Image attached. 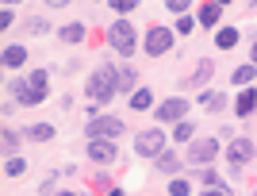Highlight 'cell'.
Wrapping results in <instances>:
<instances>
[{
    "mask_svg": "<svg viewBox=\"0 0 257 196\" xmlns=\"http://www.w3.org/2000/svg\"><path fill=\"white\" fill-rule=\"evenodd\" d=\"M115 92H119V69L115 65H104V69H96L88 77V100L92 104H107Z\"/></svg>",
    "mask_w": 257,
    "mask_h": 196,
    "instance_id": "cell-1",
    "label": "cell"
},
{
    "mask_svg": "<svg viewBox=\"0 0 257 196\" xmlns=\"http://www.w3.org/2000/svg\"><path fill=\"white\" fill-rule=\"evenodd\" d=\"M107 43H111V50H115V54L131 58L135 50H139V31H135L127 20H115L111 27H107Z\"/></svg>",
    "mask_w": 257,
    "mask_h": 196,
    "instance_id": "cell-2",
    "label": "cell"
},
{
    "mask_svg": "<svg viewBox=\"0 0 257 196\" xmlns=\"http://www.w3.org/2000/svg\"><path fill=\"white\" fill-rule=\"evenodd\" d=\"M215 158H219V142H215V139H192V142H188V162H192L196 169L211 165Z\"/></svg>",
    "mask_w": 257,
    "mask_h": 196,
    "instance_id": "cell-3",
    "label": "cell"
},
{
    "mask_svg": "<svg viewBox=\"0 0 257 196\" xmlns=\"http://www.w3.org/2000/svg\"><path fill=\"white\" fill-rule=\"evenodd\" d=\"M85 135L88 139H119L123 135V120L119 116H96V120H88Z\"/></svg>",
    "mask_w": 257,
    "mask_h": 196,
    "instance_id": "cell-4",
    "label": "cell"
},
{
    "mask_svg": "<svg viewBox=\"0 0 257 196\" xmlns=\"http://www.w3.org/2000/svg\"><path fill=\"white\" fill-rule=\"evenodd\" d=\"M161 150H165V131H142L135 139V154L139 158H158Z\"/></svg>",
    "mask_w": 257,
    "mask_h": 196,
    "instance_id": "cell-5",
    "label": "cell"
},
{
    "mask_svg": "<svg viewBox=\"0 0 257 196\" xmlns=\"http://www.w3.org/2000/svg\"><path fill=\"white\" fill-rule=\"evenodd\" d=\"M88 158H92V162H100V165L119 162V146H115V139H92V142H88Z\"/></svg>",
    "mask_w": 257,
    "mask_h": 196,
    "instance_id": "cell-6",
    "label": "cell"
},
{
    "mask_svg": "<svg viewBox=\"0 0 257 196\" xmlns=\"http://www.w3.org/2000/svg\"><path fill=\"white\" fill-rule=\"evenodd\" d=\"M169 46H173V31L169 27H150V31H146V54L161 58Z\"/></svg>",
    "mask_w": 257,
    "mask_h": 196,
    "instance_id": "cell-7",
    "label": "cell"
},
{
    "mask_svg": "<svg viewBox=\"0 0 257 196\" xmlns=\"http://www.w3.org/2000/svg\"><path fill=\"white\" fill-rule=\"evenodd\" d=\"M8 92H12L16 100H20V104H27V108H35V104H43V100H46L43 92H39V88L31 85V81H20V77H16V81L8 85Z\"/></svg>",
    "mask_w": 257,
    "mask_h": 196,
    "instance_id": "cell-8",
    "label": "cell"
},
{
    "mask_svg": "<svg viewBox=\"0 0 257 196\" xmlns=\"http://www.w3.org/2000/svg\"><path fill=\"white\" fill-rule=\"evenodd\" d=\"M184 116H188V100H181V96H169L165 104H158V120L161 123H181Z\"/></svg>",
    "mask_w": 257,
    "mask_h": 196,
    "instance_id": "cell-9",
    "label": "cell"
},
{
    "mask_svg": "<svg viewBox=\"0 0 257 196\" xmlns=\"http://www.w3.org/2000/svg\"><path fill=\"white\" fill-rule=\"evenodd\" d=\"M253 154H257V146H253L249 139H234L230 146H226V162L246 165V162H253Z\"/></svg>",
    "mask_w": 257,
    "mask_h": 196,
    "instance_id": "cell-10",
    "label": "cell"
},
{
    "mask_svg": "<svg viewBox=\"0 0 257 196\" xmlns=\"http://www.w3.org/2000/svg\"><path fill=\"white\" fill-rule=\"evenodd\" d=\"M253 108H257V92H253V88H242V92H238L234 112H238V116H249Z\"/></svg>",
    "mask_w": 257,
    "mask_h": 196,
    "instance_id": "cell-11",
    "label": "cell"
},
{
    "mask_svg": "<svg viewBox=\"0 0 257 196\" xmlns=\"http://www.w3.org/2000/svg\"><path fill=\"white\" fill-rule=\"evenodd\" d=\"M219 16H223V4H204V8H200V27H215V23H219Z\"/></svg>",
    "mask_w": 257,
    "mask_h": 196,
    "instance_id": "cell-12",
    "label": "cell"
},
{
    "mask_svg": "<svg viewBox=\"0 0 257 196\" xmlns=\"http://www.w3.org/2000/svg\"><path fill=\"white\" fill-rule=\"evenodd\" d=\"M150 104H154V92H150V88H135V92H131V108H135V112H146Z\"/></svg>",
    "mask_w": 257,
    "mask_h": 196,
    "instance_id": "cell-13",
    "label": "cell"
},
{
    "mask_svg": "<svg viewBox=\"0 0 257 196\" xmlns=\"http://www.w3.org/2000/svg\"><path fill=\"white\" fill-rule=\"evenodd\" d=\"M23 62H27V50H23V46H8V50H4V65H8V69H20Z\"/></svg>",
    "mask_w": 257,
    "mask_h": 196,
    "instance_id": "cell-14",
    "label": "cell"
},
{
    "mask_svg": "<svg viewBox=\"0 0 257 196\" xmlns=\"http://www.w3.org/2000/svg\"><path fill=\"white\" fill-rule=\"evenodd\" d=\"M200 104H204V112H223L226 108V96H223V92H204Z\"/></svg>",
    "mask_w": 257,
    "mask_h": 196,
    "instance_id": "cell-15",
    "label": "cell"
},
{
    "mask_svg": "<svg viewBox=\"0 0 257 196\" xmlns=\"http://www.w3.org/2000/svg\"><path fill=\"white\" fill-rule=\"evenodd\" d=\"M215 46H219V50H230V46H238V31H234V27H223V31L215 35Z\"/></svg>",
    "mask_w": 257,
    "mask_h": 196,
    "instance_id": "cell-16",
    "label": "cell"
},
{
    "mask_svg": "<svg viewBox=\"0 0 257 196\" xmlns=\"http://www.w3.org/2000/svg\"><path fill=\"white\" fill-rule=\"evenodd\" d=\"M58 35H62V43H81V39H85V27H81V23H65Z\"/></svg>",
    "mask_w": 257,
    "mask_h": 196,
    "instance_id": "cell-17",
    "label": "cell"
},
{
    "mask_svg": "<svg viewBox=\"0 0 257 196\" xmlns=\"http://www.w3.org/2000/svg\"><path fill=\"white\" fill-rule=\"evenodd\" d=\"M158 169H161V173H177V169H181V162H177V154L161 150V154H158Z\"/></svg>",
    "mask_w": 257,
    "mask_h": 196,
    "instance_id": "cell-18",
    "label": "cell"
},
{
    "mask_svg": "<svg viewBox=\"0 0 257 196\" xmlns=\"http://www.w3.org/2000/svg\"><path fill=\"white\" fill-rule=\"evenodd\" d=\"M211 73H215V65H211V62H207V58H204V62L196 65V73L188 77V85H204V81H207V77H211Z\"/></svg>",
    "mask_w": 257,
    "mask_h": 196,
    "instance_id": "cell-19",
    "label": "cell"
},
{
    "mask_svg": "<svg viewBox=\"0 0 257 196\" xmlns=\"http://www.w3.org/2000/svg\"><path fill=\"white\" fill-rule=\"evenodd\" d=\"M27 135H31L35 142H50V139H54V127H50V123H35Z\"/></svg>",
    "mask_w": 257,
    "mask_h": 196,
    "instance_id": "cell-20",
    "label": "cell"
},
{
    "mask_svg": "<svg viewBox=\"0 0 257 196\" xmlns=\"http://www.w3.org/2000/svg\"><path fill=\"white\" fill-rule=\"evenodd\" d=\"M135 81H139V77H135V69H127V65H123V69H119V92H135Z\"/></svg>",
    "mask_w": 257,
    "mask_h": 196,
    "instance_id": "cell-21",
    "label": "cell"
},
{
    "mask_svg": "<svg viewBox=\"0 0 257 196\" xmlns=\"http://www.w3.org/2000/svg\"><path fill=\"white\" fill-rule=\"evenodd\" d=\"M0 139H4V158H12V154H16V146H20V135H16L12 127H4V135H0Z\"/></svg>",
    "mask_w": 257,
    "mask_h": 196,
    "instance_id": "cell-22",
    "label": "cell"
},
{
    "mask_svg": "<svg viewBox=\"0 0 257 196\" xmlns=\"http://www.w3.org/2000/svg\"><path fill=\"white\" fill-rule=\"evenodd\" d=\"M23 169H27V162H23L20 154H12L8 162H4V173H8V177H20V173H23Z\"/></svg>",
    "mask_w": 257,
    "mask_h": 196,
    "instance_id": "cell-23",
    "label": "cell"
},
{
    "mask_svg": "<svg viewBox=\"0 0 257 196\" xmlns=\"http://www.w3.org/2000/svg\"><path fill=\"white\" fill-rule=\"evenodd\" d=\"M27 81H31V85H35V88H39V92L46 96V88H50V73H46V69H35V73L27 77Z\"/></svg>",
    "mask_w": 257,
    "mask_h": 196,
    "instance_id": "cell-24",
    "label": "cell"
},
{
    "mask_svg": "<svg viewBox=\"0 0 257 196\" xmlns=\"http://www.w3.org/2000/svg\"><path fill=\"white\" fill-rule=\"evenodd\" d=\"M253 73H257L253 65H238V69H234V85H242V88H246L249 81H253Z\"/></svg>",
    "mask_w": 257,
    "mask_h": 196,
    "instance_id": "cell-25",
    "label": "cell"
},
{
    "mask_svg": "<svg viewBox=\"0 0 257 196\" xmlns=\"http://www.w3.org/2000/svg\"><path fill=\"white\" fill-rule=\"evenodd\" d=\"M192 135H196V127L188 120H181V123H177V131H173V139H181V142H192Z\"/></svg>",
    "mask_w": 257,
    "mask_h": 196,
    "instance_id": "cell-26",
    "label": "cell"
},
{
    "mask_svg": "<svg viewBox=\"0 0 257 196\" xmlns=\"http://www.w3.org/2000/svg\"><path fill=\"white\" fill-rule=\"evenodd\" d=\"M169 196H192V185H188V181H173V185H169Z\"/></svg>",
    "mask_w": 257,
    "mask_h": 196,
    "instance_id": "cell-27",
    "label": "cell"
},
{
    "mask_svg": "<svg viewBox=\"0 0 257 196\" xmlns=\"http://www.w3.org/2000/svg\"><path fill=\"white\" fill-rule=\"evenodd\" d=\"M165 8H169V12H177V16H184V12L192 8V0H165Z\"/></svg>",
    "mask_w": 257,
    "mask_h": 196,
    "instance_id": "cell-28",
    "label": "cell"
},
{
    "mask_svg": "<svg viewBox=\"0 0 257 196\" xmlns=\"http://www.w3.org/2000/svg\"><path fill=\"white\" fill-rule=\"evenodd\" d=\"M192 27H196V20H192V16H181V20H177V35H188Z\"/></svg>",
    "mask_w": 257,
    "mask_h": 196,
    "instance_id": "cell-29",
    "label": "cell"
},
{
    "mask_svg": "<svg viewBox=\"0 0 257 196\" xmlns=\"http://www.w3.org/2000/svg\"><path fill=\"white\" fill-rule=\"evenodd\" d=\"M111 8H115L119 16H127V12H135V0H111Z\"/></svg>",
    "mask_w": 257,
    "mask_h": 196,
    "instance_id": "cell-30",
    "label": "cell"
},
{
    "mask_svg": "<svg viewBox=\"0 0 257 196\" xmlns=\"http://www.w3.org/2000/svg\"><path fill=\"white\" fill-rule=\"evenodd\" d=\"M200 185H207V188H211V185H219V177H215L211 169H207V165L200 169Z\"/></svg>",
    "mask_w": 257,
    "mask_h": 196,
    "instance_id": "cell-31",
    "label": "cell"
},
{
    "mask_svg": "<svg viewBox=\"0 0 257 196\" xmlns=\"http://www.w3.org/2000/svg\"><path fill=\"white\" fill-rule=\"evenodd\" d=\"M200 196H226V188H223V185H211L207 192H200Z\"/></svg>",
    "mask_w": 257,
    "mask_h": 196,
    "instance_id": "cell-32",
    "label": "cell"
},
{
    "mask_svg": "<svg viewBox=\"0 0 257 196\" xmlns=\"http://www.w3.org/2000/svg\"><path fill=\"white\" fill-rule=\"evenodd\" d=\"M69 0H46V8H65Z\"/></svg>",
    "mask_w": 257,
    "mask_h": 196,
    "instance_id": "cell-33",
    "label": "cell"
},
{
    "mask_svg": "<svg viewBox=\"0 0 257 196\" xmlns=\"http://www.w3.org/2000/svg\"><path fill=\"white\" fill-rule=\"evenodd\" d=\"M107 196H123V192H119V188H111V192H107Z\"/></svg>",
    "mask_w": 257,
    "mask_h": 196,
    "instance_id": "cell-34",
    "label": "cell"
},
{
    "mask_svg": "<svg viewBox=\"0 0 257 196\" xmlns=\"http://www.w3.org/2000/svg\"><path fill=\"white\" fill-rule=\"evenodd\" d=\"M58 196H77V192H58Z\"/></svg>",
    "mask_w": 257,
    "mask_h": 196,
    "instance_id": "cell-35",
    "label": "cell"
},
{
    "mask_svg": "<svg viewBox=\"0 0 257 196\" xmlns=\"http://www.w3.org/2000/svg\"><path fill=\"white\" fill-rule=\"evenodd\" d=\"M253 62H257V43H253Z\"/></svg>",
    "mask_w": 257,
    "mask_h": 196,
    "instance_id": "cell-36",
    "label": "cell"
},
{
    "mask_svg": "<svg viewBox=\"0 0 257 196\" xmlns=\"http://www.w3.org/2000/svg\"><path fill=\"white\" fill-rule=\"evenodd\" d=\"M215 4H230V0H215Z\"/></svg>",
    "mask_w": 257,
    "mask_h": 196,
    "instance_id": "cell-37",
    "label": "cell"
},
{
    "mask_svg": "<svg viewBox=\"0 0 257 196\" xmlns=\"http://www.w3.org/2000/svg\"><path fill=\"white\" fill-rule=\"evenodd\" d=\"M4 4H20V0H4Z\"/></svg>",
    "mask_w": 257,
    "mask_h": 196,
    "instance_id": "cell-38",
    "label": "cell"
},
{
    "mask_svg": "<svg viewBox=\"0 0 257 196\" xmlns=\"http://www.w3.org/2000/svg\"><path fill=\"white\" fill-rule=\"evenodd\" d=\"M253 196H257V192H253Z\"/></svg>",
    "mask_w": 257,
    "mask_h": 196,
    "instance_id": "cell-39",
    "label": "cell"
}]
</instances>
